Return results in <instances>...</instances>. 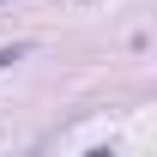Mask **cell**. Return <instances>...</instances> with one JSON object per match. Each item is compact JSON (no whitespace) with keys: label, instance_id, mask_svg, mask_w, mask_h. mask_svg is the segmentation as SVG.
I'll return each instance as SVG.
<instances>
[{"label":"cell","instance_id":"7a4b0ae2","mask_svg":"<svg viewBox=\"0 0 157 157\" xmlns=\"http://www.w3.org/2000/svg\"><path fill=\"white\" fill-rule=\"evenodd\" d=\"M85 157H115V151H85Z\"/></svg>","mask_w":157,"mask_h":157},{"label":"cell","instance_id":"6da1fadb","mask_svg":"<svg viewBox=\"0 0 157 157\" xmlns=\"http://www.w3.org/2000/svg\"><path fill=\"white\" fill-rule=\"evenodd\" d=\"M12 60H24V42H12V48H0V67H12Z\"/></svg>","mask_w":157,"mask_h":157}]
</instances>
